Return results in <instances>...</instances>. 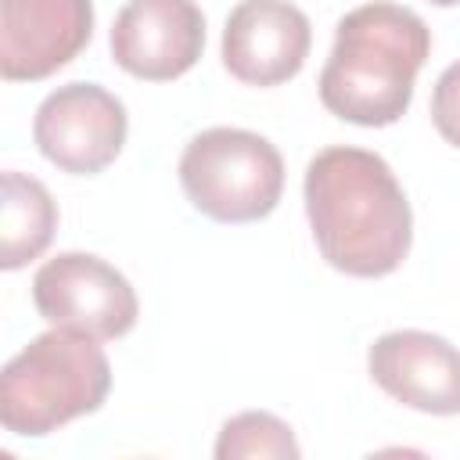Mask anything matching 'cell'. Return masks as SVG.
I'll return each mask as SVG.
<instances>
[{
    "label": "cell",
    "instance_id": "obj_1",
    "mask_svg": "<svg viewBox=\"0 0 460 460\" xmlns=\"http://www.w3.org/2000/svg\"><path fill=\"white\" fill-rule=\"evenodd\" d=\"M305 216L320 255L349 277H388L413 241V212L388 162L363 147H323L305 169Z\"/></svg>",
    "mask_w": 460,
    "mask_h": 460
},
{
    "label": "cell",
    "instance_id": "obj_2",
    "mask_svg": "<svg viewBox=\"0 0 460 460\" xmlns=\"http://www.w3.org/2000/svg\"><path fill=\"white\" fill-rule=\"evenodd\" d=\"M431 54V29L399 4H363L338 22L320 72V101L352 126H392L413 101L417 72Z\"/></svg>",
    "mask_w": 460,
    "mask_h": 460
},
{
    "label": "cell",
    "instance_id": "obj_3",
    "mask_svg": "<svg viewBox=\"0 0 460 460\" xmlns=\"http://www.w3.org/2000/svg\"><path fill=\"white\" fill-rule=\"evenodd\" d=\"M111 388V363L97 338L54 327L36 334L0 374V424L11 435L40 438L101 410Z\"/></svg>",
    "mask_w": 460,
    "mask_h": 460
},
{
    "label": "cell",
    "instance_id": "obj_4",
    "mask_svg": "<svg viewBox=\"0 0 460 460\" xmlns=\"http://www.w3.org/2000/svg\"><path fill=\"white\" fill-rule=\"evenodd\" d=\"M180 183L201 216L216 223H255L284 194V158L252 129L212 126L183 147Z\"/></svg>",
    "mask_w": 460,
    "mask_h": 460
},
{
    "label": "cell",
    "instance_id": "obj_5",
    "mask_svg": "<svg viewBox=\"0 0 460 460\" xmlns=\"http://www.w3.org/2000/svg\"><path fill=\"white\" fill-rule=\"evenodd\" d=\"M32 302L50 327L97 341L129 334L140 313L133 284L90 252H61L47 259L32 277Z\"/></svg>",
    "mask_w": 460,
    "mask_h": 460
},
{
    "label": "cell",
    "instance_id": "obj_6",
    "mask_svg": "<svg viewBox=\"0 0 460 460\" xmlns=\"http://www.w3.org/2000/svg\"><path fill=\"white\" fill-rule=\"evenodd\" d=\"M126 108L97 83H65L43 97L32 119L40 155L72 176L108 169L126 144Z\"/></svg>",
    "mask_w": 460,
    "mask_h": 460
},
{
    "label": "cell",
    "instance_id": "obj_7",
    "mask_svg": "<svg viewBox=\"0 0 460 460\" xmlns=\"http://www.w3.org/2000/svg\"><path fill=\"white\" fill-rule=\"evenodd\" d=\"M205 14L194 0H129L111 25V58L122 72L169 83L198 65Z\"/></svg>",
    "mask_w": 460,
    "mask_h": 460
},
{
    "label": "cell",
    "instance_id": "obj_8",
    "mask_svg": "<svg viewBox=\"0 0 460 460\" xmlns=\"http://www.w3.org/2000/svg\"><path fill=\"white\" fill-rule=\"evenodd\" d=\"M93 36L90 0H0V75L36 83L65 68Z\"/></svg>",
    "mask_w": 460,
    "mask_h": 460
},
{
    "label": "cell",
    "instance_id": "obj_9",
    "mask_svg": "<svg viewBox=\"0 0 460 460\" xmlns=\"http://www.w3.org/2000/svg\"><path fill=\"white\" fill-rule=\"evenodd\" d=\"M313 29L291 0H241L223 25V65L244 86H280L309 58Z\"/></svg>",
    "mask_w": 460,
    "mask_h": 460
},
{
    "label": "cell",
    "instance_id": "obj_10",
    "mask_svg": "<svg viewBox=\"0 0 460 460\" xmlns=\"http://www.w3.org/2000/svg\"><path fill=\"white\" fill-rule=\"evenodd\" d=\"M370 377L402 406L460 413V349L431 331H388L367 352Z\"/></svg>",
    "mask_w": 460,
    "mask_h": 460
},
{
    "label": "cell",
    "instance_id": "obj_11",
    "mask_svg": "<svg viewBox=\"0 0 460 460\" xmlns=\"http://www.w3.org/2000/svg\"><path fill=\"white\" fill-rule=\"evenodd\" d=\"M58 230V205L50 190L25 172H4L0 198V266L22 270L40 259Z\"/></svg>",
    "mask_w": 460,
    "mask_h": 460
},
{
    "label": "cell",
    "instance_id": "obj_12",
    "mask_svg": "<svg viewBox=\"0 0 460 460\" xmlns=\"http://www.w3.org/2000/svg\"><path fill=\"white\" fill-rule=\"evenodd\" d=\"M216 456L219 460H255V456L288 460V456H298V442L280 417L266 410H248L223 424L216 438Z\"/></svg>",
    "mask_w": 460,
    "mask_h": 460
},
{
    "label": "cell",
    "instance_id": "obj_13",
    "mask_svg": "<svg viewBox=\"0 0 460 460\" xmlns=\"http://www.w3.org/2000/svg\"><path fill=\"white\" fill-rule=\"evenodd\" d=\"M431 122L446 144L460 147V61H453L431 90Z\"/></svg>",
    "mask_w": 460,
    "mask_h": 460
},
{
    "label": "cell",
    "instance_id": "obj_14",
    "mask_svg": "<svg viewBox=\"0 0 460 460\" xmlns=\"http://www.w3.org/2000/svg\"><path fill=\"white\" fill-rule=\"evenodd\" d=\"M428 4H438V7H453V4H460V0H428Z\"/></svg>",
    "mask_w": 460,
    "mask_h": 460
}]
</instances>
